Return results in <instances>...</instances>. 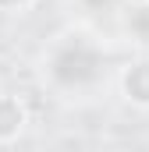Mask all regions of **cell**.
<instances>
[{
  "mask_svg": "<svg viewBox=\"0 0 149 152\" xmlns=\"http://www.w3.org/2000/svg\"><path fill=\"white\" fill-rule=\"evenodd\" d=\"M103 53L85 36H60L46 53V75L60 88H85L100 78Z\"/></svg>",
  "mask_w": 149,
  "mask_h": 152,
  "instance_id": "1",
  "label": "cell"
},
{
  "mask_svg": "<svg viewBox=\"0 0 149 152\" xmlns=\"http://www.w3.org/2000/svg\"><path fill=\"white\" fill-rule=\"evenodd\" d=\"M124 103H131L135 110H149V57H135L121 67L117 75Z\"/></svg>",
  "mask_w": 149,
  "mask_h": 152,
  "instance_id": "2",
  "label": "cell"
},
{
  "mask_svg": "<svg viewBox=\"0 0 149 152\" xmlns=\"http://www.w3.org/2000/svg\"><path fill=\"white\" fill-rule=\"evenodd\" d=\"M29 127V106L11 96V92H0V145L7 142H18Z\"/></svg>",
  "mask_w": 149,
  "mask_h": 152,
  "instance_id": "3",
  "label": "cell"
},
{
  "mask_svg": "<svg viewBox=\"0 0 149 152\" xmlns=\"http://www.w3.org/2000/svg\"><path fill=\"white\" fill-rule=\"evenodd\" d=\"M32 0H0V11H25Z\"/></svg>",
  "mask_w": 149,
  "mask_h": 152,
  "instance_id": "4",
  "label": "cell"
}]
</instances>
